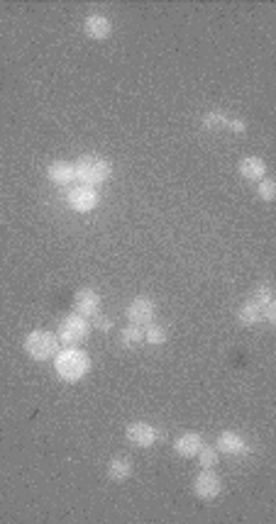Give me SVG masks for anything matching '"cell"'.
<instances>
[{"label": "cell", "instance_id": "cell-1", "mask_svg": "<svg viewBox=\"0 0 276 524\" xmlns=\"http://www.w3.org/2000/svg\"><path fill=\"white\" fill-rule=\"evenodd\" d=\"M54 373L64 380V383H78L84 380L91 371V356L78 346H68V349H59L54 356Z\"/></svg>", "mask_w": 276, "mask_h": 524}, {"label": "cell", "instance_id": "cell-2", "mask_svg": "<svg viewBox=\"0 0 276 524\" xmlns=\"http://www.w3.org/2000/svg\"><path fill=\"white\" fill-rule=\"evenodd\" d=\"M22 349L30 356L32 361H52L54 356L62 349V341L54 332H47V329H35L22 339Z\"/></svg>", "mask_w": 276, "mask_h": 524}, {"label": "cell", "instance_id": "cell-3", "mask_svg": "<svg viewBox=\"0 0 276 524\" xmlns=\"http://www.w3.org/2000/svg\"><path fill=\"white\" fill-rule=\"evenodd\" d=\"M73 164H76V180L84 185H93L95 188V185H103L105 180H110V176H113V166L103 156L86 154L78 161H73Z\"/></svg>", "mask_w": 276, "mask_h": 524}, {"label": "cell", "instance_id": "cell-4", "mask_svg": "<svg viewBox=\"0 0 276 524\" xmlns=\"http://www.w3.org/2000/svg\"><path fill=\"white\" fill-rule=\"evenodd\" d=\"M89 332H91V322H89V319L81 317V315H76V312H71V315H66L62 322H59L57 337H59V341H62V344L76 346V344H81L86 337H89Z\"/></svg>", "mask_w": 276, "mask_h": 524}, {"label": "cell", "instance_id": "cell-5", "mask_svg": "<svg viewBox=\"0 0 276 524\" xmlns=\"http://www.w3.org/2000/svg\"><path fill=\"white\" fill-rule=\"evenodd\" d=\"M66 203L68 207H71L73 212H78V215H86V212H93L95 207H98L100 203V196H98V190L93 188V185H73L71 190L66 193Z\"/></svg>", "mask_w": 276, "mask_h": 524}, {"label": "cell", "instance_id": "cell-6", "mask_svg": "<svg viewBox=\"0 0 276 524\" xmlns=\"http://www.w3.org/2000/svg\"><path fill=\"white\" fill-rule=\"evenodd\" d=\"M125 437H127V442H130L132 447L149 449V447H154L159 439H162V432H159L154 424H149V422H132V424H127Z\"/></svg>", "mask_w": 276, "mask_h": 524}, {"label": "cell", "instance_id": "cell-7", "mask_svg": "<svg viewBox=\"0 0 276 524\" xmlns=\"http://www.w3.org/2000/svg\"><path fill=\"white\" fill-rule=\"evenodd\" d=\"M223 490V480L218 478V473H213V468H203L193 480V493L201 500H215Z\"/></svg>", "mask_w": 276, "mask_h": 524}, {"label": "cell", "instance_id": "cell-8", "mask_svg": "<svg viewBox=\"0 0 276 524\" xmlns=\"http://www.w3.org/2000/svg\"><path fill=\"white\" fill-rule=\"evenodd\" d=\"M127 319H130V324H140V327H145V324L154 322L156 317V305L151 298H145V295H140V298H135L130 305H127Z\"/></svg>", "mask_w": 276, "mask_h": 524}, {"label": "cell", "instance_id": "cell-9", "mask_svg": "<svg viewBox=\"0 0 276 524\" xmlns=\"http://www.w3.org/2000/svg\"><path fill=\"white\" fill-rule=\"evenodd\" d=\"M73 312L91 319L100 312V295L93 288H81L73 295Z\"/></svg>", "mask_w": 276, "mask_h": 524}, {"label": "cell", "instance_id": "cell-10", "mask_svg": "<svg viewBox=\"0 0 276 524\" xmlns=\"http://www.w3.org/2000/svg\"><path fill=\"white\" fill-rule=\"evenodd\" d=\"M215 449H218V453H228V456H245L247 451H250V447H247V442L240 437L237 432H220L218 434V442H215Z\"/></svg>", "mask_w": 276, "mask_h": 524}, {"label": "cell", "instance_id": "cell-11", "mask_svg": "<svg viewBox=\"0 0 276 524\" xmlns=\"http://www.w3.org/2000/svg\"><path fill=\"white\" fill-rule=\"evenodd\" d=\"M84 32H86V37H91V39L103 41L113 35V22H110L105 15H100V12H93V15H89L84 20Z\"/></svg>", "mask_w": 276, "mask_h": 524}, {"label": "cell", "instance_id": "cell-12", "mask_svg": "<svg viewBox=\"0 0 276 524\" xmlns=\"http://www.w3.org/2000/svg\"><path fill=\"white\" fill-rule=\"evenodd\" d=\"M47 178L57 185H71L76 183V164L71 161H64V159H57L47 166Z\"/></svg>", "mask_w": 276, "mask_h": 524}, {"label": "cell", "instance_id": "cell-13", "mask_svg": "<svg viewBox=\"0 0 276 524\" xmlns=\"http://www.w3.org/2000/svg\"><path fill=\"white\" fill-rule=\"evenodd\" d=\"M203 437H201L199 432H186V434H181V437L174 442V451L178 453V456H183V458H193L196 453L201 451V447H203Z\"/></svg>", "mask_w": 276, "mask_h": 524}, {"label": "cell", "instance_id": "cell-14", "mask_svg": "<svg viewBox=\"0 0 276 524\" xmlns=\"http://www.w3.org/2000/svg\"><path fill=\"white\" fill-rule=\"evenodd\" d=\"M237 171L242 174V178L247 180H261L266 176V164L264 159H259V156H245V159L237 164Z\"/></svg>", "mask_w": 276, "mask_h": 524}, {"label": "cell", "instance_id": "cell-15", "mask_svg": "<svg viewBox=\"0 0 276 524\" xmlns=\"http://www.w3.org/2000/svg\"><path fill=\"white\" fill-rule=\"evenodd\" d=\"M132 476V461L125 456H113L108 463V478L113 483H125Z\"/></svg>", "mask_w": 276, "mask_h": 524}, {"label": "cell", "instance_id": "cell-16", "mask_svg": "<svg viewBox=\"0 0 276 524\" xmlns=\"http://www.w3.org/2000/svg\"><path fill=\"white\" fill-rule=\"evenodd\" d=\"M120 344L125 346V349H140V346L145 344V327H140V324H127V327H122Z\"/></svg>", "mask_w": 276, "mask_h": 524}, {"label": "cell", "instance_id": "cell-17", "mask_svg": "<svg viewBox=\"0 0 276 524\" xmlns=\"http://www.w3.org/2000/svg\"><path fill=\"white\" fill-rule=\"evenodd\" d=\"M237 322H240L242 327H255L257 322H261V308L250 298L240 308V312H237Z\"/></svg>", "mask_w": 276, "mask_h": 524}, {"label": "cell", "instance_id": "cell-18", "mask_svg": "<svg viewBox=\"0 0 276 524\" xmlns=\"http://www.w3.org/2000/svg\"><path fill=\"white\" fill-rule=\"evenodd\" d=\"M164 341H167V329H164L162 324H156V322L145 324V344L162 346Z\"/></svg>", "mask_w": 276, "mask_h": 524}, {"label": "cell", "instance_id": "cell-19", "mask_svg": "<svg viewBox=\"0 0 276 524\" xmlns=\"http://www.w3.org/2000/svg\"><path fill=\"white\" fill-rule=\"evenodd\" d=\"M230 122V118H225L223 113H218V110H208V113L203 115V127L205 129H225Z\"/></svg>", "mask_w": 276, "mask_h": 524}, {"label": "cell", "instance_id": "cell-20", "mask_svg": "<svg viewBox=\"0 0 276 524\" xmlns=\"http://www.w3.org/2000/svg\"><path fill=\"white\" fill-rule=\"evenodd\" d=\"M196 456H199V463L203 468H215V466H218V461H220V458H218V449L208 447V444H203V447H201V451L196 453Z\"/></svg>", "mask_w": 276, "mask_h": 524}, {"label": "cell", "instance_id": "cell-21", "mask_svg": "<svg viewBox=\"0 0 276 524\" xmlns=\"http://www.w3.org/2000/svg\"><path fill=\"white\" fill-rule=\"evenodd\" d=\"M257 196H259V200L264 203H271L276 198V183L271 178H261L257 180Z\"/></svg>", "mask_w": 276, "mask_h": 524}, {"label": "cell", "instance_id": "cell-22", "mask_svg": "<svg viewBox=\"0 0 276 524\" xmlns=\"http://www.w3.org/2000/svg\"><path fill=\"white\" fill-rule=\"evenodd\" d=\"M93 327L98 329V332H110V329H113V319L103 317V315H95V317H93Z\"/></svg>", "mask_w": 276, "mask_h": 524}, {"label": "cell", "instance_id": "cell-23", "mask_svg": "<svg viewBox=\"0 0 276 524\" xmlns=\"http://www.w3.org/2000/svg\"><path fill=\"white\" fill-rule=\"evenodd\" d=\"M228 129H232L234 134H245L247 132V122H245V120H230Z\"/></svg>", "mask_w": 276, "mask_h": 524}]
</instances>
